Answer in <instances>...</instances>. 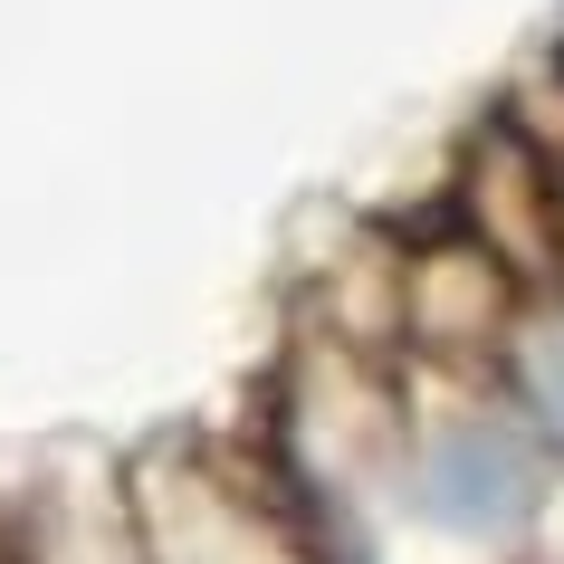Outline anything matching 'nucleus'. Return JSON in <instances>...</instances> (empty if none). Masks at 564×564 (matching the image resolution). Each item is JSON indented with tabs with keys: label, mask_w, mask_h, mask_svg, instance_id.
<instances>
[{
	"label": "nucleus",
	"mask_w": 564,
	"mask_h": 564,
	"mask_svg": "<svg viewBox=\"0 0 564 564\" xmlns=\"http://www.w3.org/2000/svg\"><path fill=\"white\" fill-rule=\"evenodd\" d=\"M564 478L545 449L507 421L488 373H421L402 364V459H392V507L431 545L459 555H507L545 527Z\"/></svg>",
	"instance_id": "1"
},
{
	"label": "nucleus",
	"mask_w": 564,
	"mask_h": 564,
	"mask_svg": "<svg viewBox=\"0 0 564 564\" xmlns=\"http://www.w3.org/2000/svg\"><path fill=\"white\" fill-rule=\"evenodd\" d=\"M144 564H316L288 507L259 478H230L210 449H153L116 478Z\"/></svg>",
	"instance_id": "2"
},
{
	"label": "nucleus",
	"mask_w": 564,
	"mask_h": 564,
	"mask_svg": "<svg viewBox=\"0 0 564 564\" xmlns=\"http://www.w3.org/2000/svg\"><path fill=\"white\" fill-rule=\"evenodd\" d=\"M517 306H527V288L469 230L431 220V230L402 239V364H421V373H488L507 326H517Z\"/></svg>",
	"instance_id": "3"
},
{
	"label": "nucleus",
	"mask_w": 564,
	"mask_h": 564,
	"mask_svg": "<svg viewBox=\"0 0 564 564\" xmlns=\"http://www.w3.org/2000/svg\"><path fill=\"white\" fill-rule=\"evenodd\" d=\"M449 230H469L488 259L517 278V288H555V239H564V182L535 173L527 153L507 144L498 124H478L469 144H459V163H449Z\"/></svg>",
	"instance_id": "4"
},
{
	"label": "nucleus",
	"mask_w": 564,
	"mask_h": 564,
	"mask_svg": "<svg viewBox=\"0 0 564 564\" xmlns=\"http://www.w3.org/2000/svg\"><path fill=\"white\" fill-rule=\"evenodd\" d=\"M488 392L507 402V421L545 449V469L564 478V288H535L507 326L498 364H488Z\"/></svg>",
	"instance_id": "5"
},
{
	"label": "nucleus",
	"mask_w": 564,
	"mask_h": 564,
	"mask_svg": "<svg viewBox=\"0 0 564 564\" xmlns=\"http://www.w3.org/2000/svg\"><path fill=\"white\" fill-rule=\"evenodd\" d=\"M30 564H144L134 517H124V488H106V498H96V517H67L58 535H39Z\"/></svg>",
	"instance_id": "6"
},
{
	"label": "nucleus",
	"mask_w": 564,
	"mask_h": 564,
	"mask_svg": "<svg viewBox=\"0 0 564 564\" xmlns=\"http://www.w3.org/2000/svg\"><path fill=\"white\" fill-rule=\"evenodd\" d=\"M545 58H555V67H564V30H555V48H545Z\"/></svg>",
	"instance_id": "7"
}]
</instances>
